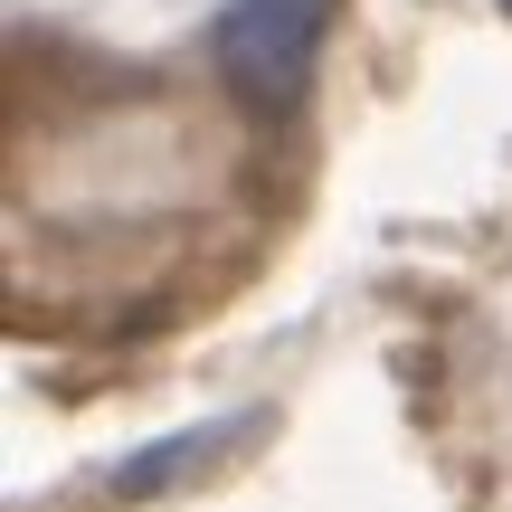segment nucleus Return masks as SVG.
I'll use <instances>...</instances> for the list:
<instances>
[{"label":"nucleus","instance_id":"1","mask_svg":"<svg viewBox=\"0 0 512 512\" xmlns=\"http://www.w3.org/2000/svg\"><path fill=\"white\" fill-rule=\"evenodd\" d=\"M332 0H228L219 19V76L247 95L256 114H285L313 86V57H323Z\"/></svg>","mask_w":512,"mask_h":512},{"label":"nucleus","instance_id":"2","mask_svg":"<svg viewBox=\"0 0 512 512\" xmlns=\"http://www.w3.org/2000/svg\"><path fill=\"white\" fill-rule=\"evenodd\" d=\"M266 408H228V418H200V427H171V437H152V446H133L124 465L105 475V494H124V503H162V494H181V484H209V475H228V465L247 456L256 437H266Z\"/></svg>","mask_w":512,"mask_h":512},{"label":"nucleus","instance_id":"3","mask_svg":"<svg viewBox=\"0 0 512 512\" xmlns=\"http://www.w3.org/2000/svg\"><path fill=\"white\" fill-rule=\"evenodd\" d=\"M503 10H512V0H503Z\"/></svg>","mask_w":512,"mask_h":512}]
</instances>
